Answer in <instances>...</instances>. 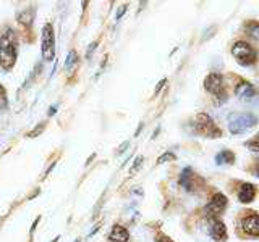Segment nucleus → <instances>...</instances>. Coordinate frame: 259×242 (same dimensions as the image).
I'll return each instance as SVG.
<instances>
[{
    "label": "nucleus",
    "instance_id": "f257e3e1",
    "mask_svg": "<svg viewBox=\"0 0 259 242\" xmlns=\"http://www.w3.org/2000/svg\"><path fill=\"white\" fill-rule=\"evenodd\" d=\"M16 55H18V48H16V37L12 29L4 32L2 39H0V67L4 70L13 68L16 62Z\"/></svg>",
    "mask_w": 259,
    "mask_h": 242
},
{
    "label": "nucleus",
    "instance_id": "f03ea898",
    "mask_svg": "<svg viewBox=\"0 0 259 242\" xmlns=\"http://www.w3.org/2000/svg\"><path fill=\"white\" fill-rule=\"evenodd\" d=\"M257 125V118L253 113H238L232 115L229 119V129L232 134H243Z\"/></svg>",
    "mask_w": 259,
    "mask_h": 242
},
{
    "label": "nucleus",
    "instance_id": "7ed1b4c3",
    "mask_svg": "<svg viewBox=\"0 0 259 242\" xmlns=\"http://www.w3.org/2000/svg\"><path fill=\"white\" fill-rule=\"evenodd\" d=\"M194 128H196L198 134L210 137V139H215V137L222 136V131L217 128V125L207 113H198V115L194 116Z\"/></svg>",
    "mask_w": 259,
    "mask_h": 242
},
{
    "label": "nucleus",
    "instance_id": "20e7f679",
    "mask_svg": "<svg viewBox=\"0 0 259 242\" xmlns=\"http://www.w3.org/2000/svg\"><path fill=\"white\" fill-rule=\"evenodd\" d=\"M232 55L240 65H243V67H249V65H253L257 58V53H256L254 48L249 44L243 42V40H240V42H237L233 45Z\"/></svg>",
    "mask_w": 259,
    "mask_h": 242
},
{
    "label": "nucleus",
    "instance_id": "39448f33",
    "mask_svg": "<svg viewBox=\"0 0 259 242\" xmlns=\"http://www.w3.org/2000/svg\"><path fill=\"white\" fill-rule=\"evenodd\" d=\"M204 87L209 94H212L217 100H225L227 99V92H225V86H224V78L219 73H210L207 78L204 79Z\"/></svg>",
    "mask_w": 259,
    "mask_h": 242
},
{
    "label": "nucleus",
    "instance_id": "423d86ee",
    "mask_svg": "<svg viewBox=\"0 0 259 242\" xmlns=\"http://www.w3.org/2000/svg\"><path fill=\"white\" fill-rule=\"evenodd\" d=\"M55 55V36L52 24H44L42 28V58L46 62L54 60Z\"/></svg>",
    "mask_w": 259,
    "mask_h": 242
},
{
    "label": "nucleus",
    "instance_id": "0eeeda50",
    "mask_svg": "<svg viewBox=\"0 0 259 242\" xmlns=\"http://www.w3.org/2000/svg\"><path fill=\"white\" fill-rule=\"evenodd\" d=\"M240 228L241 231L251 237H259V215L257 213H249L243 216L240 220Z\"/></svg>",
    "mask_w": 259,
    "mask_h": 242
},
{
    "label": "nucleus",
    "instance_id": "6e6552de",
    "mask_svg": "<svg viewBox=\"0 0 259 242\" xmlns=\"http://www.w3.org/2000/svg\"><path fill=\"white\" fill-rule=\"evenodd\" d=\"M225 208H227V197L224 194H214V197L206 205L204 212L209 218H217L221 213H224Z\"/></svg>",
    "mask_w": 259,
    "mask_h": 242
},
{
    "label": "nucleus",
    "instance_id": "1a4fd4ad",
    "mask_svg": "<svg viewBox=\"0 0 259 242\" xmlns=\"http://www.w3.org/2000/svg\"><path fill=\"white\" fill-rule=\"evenodd\" d=\"M209 236L217 242H225L229 234H227L224 221H221L219 218H209Z\"/></svg>",
    "mask_w": 259,
    "mask_h": 242
},
{
    "label": "nucleus",
    "instance_id": "9d476101",
    "mask_svg": "<svg viewBox=\"0 0 259 242\" xmlns=\"http://www.w3.org/2000/svg\"><path fill=\"white\" fill-rule=\"evenodd\" d=\"M257 94L256 87L251 84V83H240L237 87H235V95L238 97L241 100H251L254 99Z\"/></svg>",
    "mask_w": 259,
    "mask_h": 242
},
{
    "label": "nucleus",
    "instance_id": "9b49d317",
    "mask_svg": "<svg viewBox=\"0 0 259 242\" xmlns=\"http://www.w3.org/2000/svg\"><path fill=\"white\" fill-rule=\"evenodd\" d=\"M256 197V188L253 184H241V189L238 191V200L241 204H249V202H253Z\"/></svg>",
    "mask_w": 259,
    "mask_h": 242
},
{
    "label": "nucleus",
    "instance_id": "f8f14e48",
    "mask_svg": "<svg viewBox=\"0 0 259 242\" xmlns=\"http://www.w3.org/2000/svg\"><path fill=\"white\" fill-rule=\"evenodd\" d=\"M109 242H126L130 239V234L128 231L123 228V226L120 224H115L112 228V231L109 232Z\"/></svg>",
    "mask_w": 259,
    "mask_h": 242
},
{
    "label": "nucleus",
    "instance_id": "ddd939ff",
    "mask_svg": "<svg viewBox=\"0 0 259 242\" xmlns=\"http://www.w3.org/2000/svg\"><path fill=\"white\" fill-rule=\"evenodd\" d=\"M198 176L191 171V168H186L185 171L182 173V177H180V184L186 191H194V186H193V181H196Z\"/></svg>",
    "mask_w": 259,
    "mask_h": 242
},
{
    "label": "nucleus",
    "instance_id": "4468645a",
    "mask_svg": "<svg viewBox=\"0 0 259 242\" xmlns=\"http://www.w3.org/2000/svg\"><path fill=\"white\" fill-rule=\"evenodd\" d=\"M215 161H217V163L230 165V163H233V161H235V153L230 152V150H224V152H221V153H219V155L215 157Z\"/></svg>",
    "mask_w": 259,
    "mask_h": 242
},
{
    "label": "nucleus",
    "instance_id": "2eb2a0df",
    "mask_svg": "<svg viewBox=\"0 0 259 242\" xmlns=\"http://www.w3.org/2000/svg\"><path fill=\"white\" fill-rule=\"evenodd\" d=\"M32 13H34V10L32 8H28L26 12H23L18 18H20V23H24V24H31L32 21Z\"/></svg>",
    "mask_w": 259,
    "mask_h": 242
},
{
    "label": "nucleus",
    "instance_id": "dca6fc26",
    "mask_svg": "<svg viewBox=\"0 0 259 242\" xmlns=\"http://www.w3.org/2000/svg\"><path fill=\"white\" fill-rule=\"evenodd\" d=\"M246 147L253 152H259V134H256L253 139L246 142Z\"/></svg>",
    "mask_w": 259,
    "mask_h": 242
},
{
    "label": "nucleus",
    "instance_id": "f3484780",
    "mask_svg": "<svg viewBox=\"0 0 259 242\" xmlns=\"http://www.w3.org/2000/svg\"><path fill=\"white\" fill-rule=\"evenodd\" d=\"M75 63H76V52H70L67 56V62H65V70H71Z\"/></svg>",
    "mask_w": 259,
    "mask_h": 242
},
{
    "label": "nucleus",
    "instance_id": "a211bd4d",
    "mask_svg": "<svg viewBox=\"0 0 259 242\" xmlns=\"http://www.w3.org/2000/svg\"><path fill=\"white\" fill-rule=\"evenodd\" d=\"M7 94H5V89H4V86L0 84V110L2 108H5L7 107Z\"/></svg>",
    "mask_w": 259,
    "mask_h": 242
},
{
    "label": "nucleus",
    "instance_id": "6ab92c4d",
    "mask_svg": "<svg viewBox=\"0 0 259 242\" xmlns=\"http://www.w3.org/2000/svg\"><path fill=\"white\" fill-rule=\"evenodd\" d=\"M248 29H249V32H251V36L256 37V39H259V24H253V26H249Z\"/></svg>",
    "mask_w": 259,
    "mask_h": 242
},
{
    "label": "nucleus",
    "instance_id": "aec40b11",
    "mask_svg": "<svg viewBox=\"0 0 259 242\" xmlns=\"http://www.w3.org/2000/svg\"><path fill=\"white\" fill-rule=\"evenodd\" d=\"M167 160H175V155H174V153H165V155H162L159 160H157V163H164V161H167Z\"/></svg>",
    "mask_w": 259,
    "mask_h": 242
},
{
    "label": "nucleus",
    "instance_id": "412c9836",
    "mask_svg": "<svg viewBox=\"0 0 259 242\" xmlns=\"http://www.w3.org/2000/svg\"><path fill=\"white\" fill-rule=\"evenodd\" d=\"M42 129H44V123H40V125L37 126V129H34V131H32V133H29V137H36L37 134L42 133Z\"/></svg>",
    "mask_w": 259,
    "mask_h": 242
},
{
    "label": "nucleus",
    "instance_id": "4be33fe9",
    "mask_svg": "<svg viewBox=\"0 0 259 242\" xmlns=\"http://www.w3.org/2000/svg\"><path fill=\"white\" fill-rule=\"evenodd\" d=\"M141 161H143V157H138V158L135 160V163H136V165H135V168L132 169V173H135V171H136V168L141 165Z\"/></svg>",
    "mask_w": 259,
    "mask_h": 242
},
{
    "label": "nucleus",
    "instance_id": "5701e85b",
    "mask_svg": "<svg viewBox=\"0 0 259 242\" xmlns=\"http://www.w3.org/2000/svg\"><path fill=\"white\" fill-rule=\"evenodd\" d=\"M156 242H172V239H170V237H165V236H162V237H159Z\"/></svg>",
    "mask_w": 259,
    "mask_h": 242
},
{
    "label": "nucleus",
    "instance_id": "b1692460",
    "mask_svg": "<svg viewBox=\"0 0 259 242\" xmlns=\"http://www.w3.org/2000/svg\"><path fill=\"white\" fill-rule=\"evenodd\" d=\"M123 12H126V7H121V10H120L118 15H117V18H118V20L121 18V15H123Z\"/></svg>",
    "mask_w": 259,
    "mask_h": 242
},
{
    "label": "nucleus",
    "instance_id": "393cba45",
    "mask_svg": "<svg viewBox=\"0 0 259 242\" xmlns=\"http://www.w3.org/2000/svg\"><path fill=\"white\" fill-rule=\"evenodd\" d=\"M94 47H96V42H94V44H91V47H89V52H88V56H91V53H93V50H94Z\"/></svg>",
    "mask_w": 259,
    "mask_h": 242
},
{
    "label": "nucleus",
    "instance_id": "a878e982",
    "mask_svg": "<svg viewBox=\"0 0 259 242\" xmlns=\"http://www.w3.org/2000/svg\"><path fill=\"white\" fill-rule=\"evenodd\" d=\"M256 174H257V177H259V161L256 163Z\"/></svg>",
    "mask_w": 259,
    "mask_h": 242
}]
</instances>
